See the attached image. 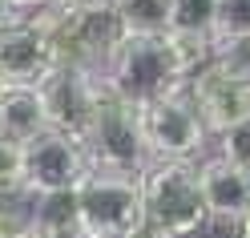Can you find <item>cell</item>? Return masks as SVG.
I'll return each instance as SVG.
<instances>
[{"mask_svg": "<svg viewBox=\"0 0 250 238\" xmlns=\"http://www.w3.org/2000/svg\"><path fill=\"white\" fill-rule=\"evenodd\" d=\"M89 173H93V166H89L85 146H77V141L61 137L53 130L24 146V190L33 198L77 194Z\"/></svg>", "mask_w": 250, "mask_h": 238, "instance_id": "cell-8", "label": "cell"}, {"mask_svg": "<svg viewBox=\"0 0 250 238\" xmlns=\"http://www.w3.org/2000/svg\"><path fill=\"white\" fill-rule=\"evenodd\" d=\"M238 238H250V214H246V218L238 222Z\"/></svg>", "mask_w": 250, "mask_h": 238, "instance_id": "cell-21", "label": "cell"}, {"mask_svg": "<svg viewBox=\"0 0 250 238\" xmlns=\"http://www.w3.org/2000/svg\"><path fill=\"white\" fill-rule=\"evenodd\" d=\"M218 157H226L230 166H238L250 173V121L234 125V130H226L222 137H218Z\"/></svg>", "mask_w": 250, "mask_h": 238, "instance_id": "cell-18", "label": "cell"}, {"mask_svg": "<svg viewBox=\"0 0 250 238\" xmlns=\"http://www.w3.org/2000/svg\"><path fill=\"white\" fill-rule=\"evenodd\" d=\"M142 125H146V146H149L153 162H194L210 141L194 101L186 97V89L146 105Z\"/></svg>", "mask_w": 250, "mask_h": 238, "instance_id": "cell-6", "label": "cell"}, {"mask_svg": "<svg viewBox=\"0 0 250 238\" xmlns=\"http://www.w3.org/2000/svg\"><path fill=\"white\" fill-rule=\"evenodd\" d=\"M186 97L194 101V109H198V117H202L210 137H222L226 130L250 121V81L230 77L214 61L186 81Z\"/></svg>", "mask_w": 250, "mask_h": 238, "instance_id": "cell-9", "label": "cell"}, {"mask_svg": "<svg viewBox=\"0 0 250 238\" xmlns=\"http://www.w3.org/2000/svg\"><path fill=\"white\" fill-rule=\"evenodd\" d=\"M0 93H4V85H0Z\"/></svg>", "mask_w": 250, "mask_h": 238, "instance_id": "cell-22", "label": "cell"}, {"mask_svg": "<svg viewBox=\"0 0 250 238\" xmlns=\"http://www.w3.org/2000/svg\"><path fill=\"white\" fill-rule=\"evenodd\" d=\"M44 4H49V0H12V8H17L21 17H33V12H41Z\"/></svg>", "mask_w": 250, "mask_h": 238, "instance_id": "cell-20", "label": "cell"}, {"mask_svg": "<svg viewBox=\"0 0 250 238\" xmlns=\"http://www.w3.org/2000/svg\"><path fill=\"white\" fill-rule=\"evenodd\" d=\"M101 85L113 97L146 109L153 101L169 97V93L186 89V73L174 57L169 37H125L117 57L101 69Z\"/></svg>", "mask_w": 250, "mask_h": 238, "instance_id": "cell-2", "label": "cell"}, {"mask_svg": "<svg viewBox=\"0 0 250 238\" xmlns=\"http://www.w3.org/2000/svg\"><path fill=\"white\" fill-rule=\"evenodd\" d=\"M146 186V238H194L210 222L194 162H149Z\"/></svg>", "mask_w": 250, "mask_h": 238, "instance_id": "cell-4", "label": "cell"}, {"mask_svg": "<svg viewBox=\"0 0 250 238\" xmlns=\"http://www.w3.org/2000/svg\"><path fill=\"white\" fill-rule=\"evenodd\" d=\"M214 4L218 0H174V8H169V33L210 37L214 33Z\"/></svg>", "mask_w": 250, "mask_h": 238, "instance_id": "cell-14", "label": "cell"}, {"mask_svg": "<svg viewBox=\"0 0 250 238\" xmlns=\"http://www.w3.org/2000/svg\"><path fill=\"white\" fill-rule=\"evenodd\" d=\"M37 93L44 101V113H49V130L77 141V146H85L97 101H101V77L89 73V69L57 65Z\"/></svg>", "mask_w": 250, "mask_h": 238, "instance_id": "cell-7", "label": "cell"}, {"mask_svg": "<svg viewBox=\"0 0 250 238\" xmlns=\"http://www.w3.org/2000/svg\"><path fill=\"white\" fill-rule=\"evenodd\" d=\"M121 21L129 28V37H162L169 33V8L174 0H117Z\"/></svg>", "mask_w": 250, "mask_h": 238, "instance_id": "cell-13", "label": "cell"}, {"mask_svg": "<svg viewBox=\"0 0 250 238\" xmlns=\"http://www.w3.org/2000/svg\"><path fill=\"white\" fill-rule=\"evenodd\" d=\"M214 65L226 69L230 77L238 81H250V37H238V41H214Z\"/></svg>", "mask_w": 250, "mask_h": 238, "instance_id": "cell-17", "label": "cell"}, {"mask_svg": "<svg viewBox=\"0 0 250 238\" xmlns=\"http://www.w3.org/2000/svg\"><path fill=\"white\" fill-rule=\"evenodd\" d=\"M41 133H49V113L37 89H4L0 93V137L28 146Z\"/></svg>", "mask_w": 250, "mask_h": 238, "instance_id": "cell-12", "label": "cell"}, {"mask_svg": "<svg viewBox=\"0 0 250 238\" xmlns=\"http://www.w3.org/2000/svg\"><path fill=\"white\" fill-rule=\"evenodd\" d=\"M198 186H202V202H206L210 222H238L250 214V173L230 166L226 157H206L198 166Z\"/></svg>", "mask_w": 250, "mask_h": 238, "instance_id": "cell-11", "label": "cell"}, {"mask_svg": "<svg viewBox=\"0 0 250 238\" xmlns=\"http://www.w3.org/2000/svg\"><path fill=\"white\" fill-rule=\"evenodd\" d=\"M53 69V41L33 21H17L0 33V85L4 89H41Z\"/></svg>", "mask_w": 250, "mask_h": 238, "instance_id": "cell-10", "label": "cell"}, {"mask_svg": "<svg viewBox=\"0 0 250 238\" xmlns=\"http://www.w3.org/2000/svg\"><path fill=\"white\" fill-rule=\"evenodd\" d=\"M81 238H146V186L142 173L93 170L73 194Z\"/></svg>", "mask_w": 250, "mask_h": 238, "instance_id": "cell-3", "label": "cell"}, {"mask_svg": "<svg viewBox=\"0 0 250 238\" xmlns=\"http://www.w3.org/2000/svg\"><path fill=\"white\" fill-rule=\"evenodd\" d=\"M28 194L24 190V146L0 137V198Z\"/></svg>", "mask_w": 250, "mask_h": 238, "instance_id": "cell-16", "label": "cell"}, {"mask_svg": "<svg viewBox=\"0 0 250 238\" xmlns=\"http://www.w3.org/2000/svg\"><path fill=\"white\" fill-rule=\"evenodd\" d=\"M17 21H24V17L12 8V0H0V33H4L8 24H17Z\"/></svg>", "mask_w": 250, "mask_h": 238, "instance_id": "cell-19", "label": "cell"}, {"mask_svg": "<svg viewBox=\"0 0 250 238\" xmlns=\"http://www.w3.org/2000/svg\"><path fill=\"white\" fill-rule=\"evenodd\" d=\"M85 153L93 170L105 173H146L153 162L149 146H146V125H142V109L113 97L101 85V101L93 113L89 137H85Z\"/></svg>", "mask_w": 250, "mask_h": 238, "instance_id": "cell-5", "label": "cell"}, {"mask_svg": "<svg viewBox=\"0 0 250 238\" xmlns=\"http://www.w3.org/2000/svg\"><path fill=\"white\" fill-rule=\"evenodd\" d=\"M24 21H33L53 41L57 65L89 69L97 77L129 37L117 0H77L69 12H33Z\"/></svg>", "mask_w": 250, "mask_h": 238, "instance_id": "cell-1", "label": "cell"}, {"mask_svg": "<svg viewBox=\"0 0 250 238\" xmlns=\"http://www.w3.org/2000/svg\"><path fill=\"white\" fill-rule=\"evenodd\" d=\"M214 41L250 37V0H218L214 4Z\"/></svg>", "mask_w": 250, "mask_h": 238, "instance_id": "cell-15", "label": "cell"}]
</instances>
